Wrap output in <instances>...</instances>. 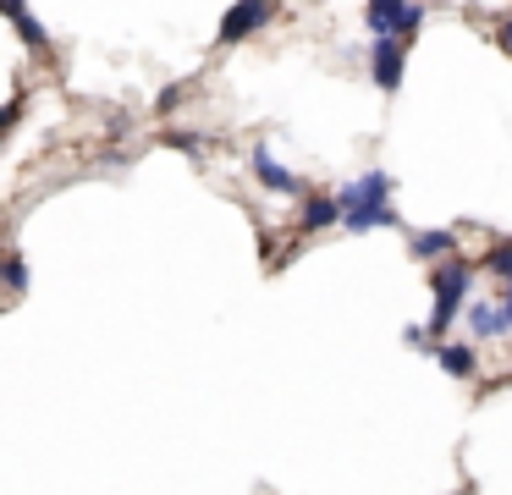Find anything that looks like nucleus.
Returning <instances> with one entry per match:
<instances>
[{
	"mask_svg": "<svg viewBox=\"0 0 512 495\" xmlns=\"http://www.w3.org/2000/svg\"><path fill=\"white\" fill-rule=\"evenodd\" d=\"M391 171H364L358 182L342 187V226L347 231H380V226H397V209H391Z\"/></svg>",
	"mask_w": 512,
	"mask_h": 495,
	"instance_id": "nucleus-1",
	"label": "nucleus"
},
{
	"mask_svg": "<svg viewBox=\"0 0 512 495\" xmlns=\"http://www.w3.org/2000/svg\"><path fill=\"white\" fill-rule=\"evenodd\" d=\"M468 286H474V264L468 259H441L430 275V292H435V308H430V336H446L452 330V319L468 308Z\"/></svg>",
	"mask_w": 512,
	"mask_h": 495,
	"instance_id": "nucleus-2",
	"label": "nucleus"
},
{
	"mask_svg": "<svg viewBox=\"0 0 512 495\" xmlns=\"http://www.w3.org/2000/svg\"><path fill=\"white\" fill-rule=\"evenodd\" d=\"M364 22H369V33H391V39H408V33L424 22V11L413 6V0H369V6H364Z\"/></svg>",
	"mask_w": 512,
	"mask_h": 495,
	"instance_id": "nucleus-3",
	"label": "nucleus"
},
{
	"mask_svg": "<svg viewBox=\"0 0 512 495\" xmlns=\"http://www.w3.org/2000/svg\"><path fill=\"white\" fill-rule=\"evenodd\" d=\"M270 11H276V0H237V6L221 17V33H215V39H221V44H243L248 33H259L270 22Z\"/></svg>",
	"mask_w": 512,
	"mask_h": 495,
	"instance_id": "nucleus-4",
	"label": "nucleus"
},
{
	"mask_svg": "<svg viewBox=\"0 0 512 495\" xmlns=\"http://www.w3.org/2000/svg\"><path fill=\"white\" fill-rule=\"evenodd\" d=\"M369 77H375L386 94H397L402 83V44L391 33H375V50H369Z\"/></svg>",
	"mask_w": 512,
	"mask_h": 495,
	"instance_id": "nucleus-5",
	"label": "nucleus"
},
{
	"mask_svg": "<svg viewBox=\"0 0 512 495\" xmlns=\"http://www.w3.org/2000/svg\"><path fill=\"white\" fill-rule=\"evenodd\" d=\"M408 253L419 264H441V259H452V253H457V231L452 226H424V231H413V237H408Z\"/></svg>",
	"mask_w": 512,
	"mask_h": 495,
	"instance_id": "nucleus-6",
	"label": "nucleus"
},
{
	"mask_svg": "<svg viewBox=\"0 0 512 495\" xmlns=\"http://www.w3.org/2000/svg\"><path fill=\"white\" fill-rule=\"evenodd\" d=\"M468 330H474V341H496L501 330H512L507 325V303H485V297H468Z\"/></svg>",
	"mask_w": 512,
	"mask_h": 495,
	"instance_id": "nucleus-7",
	"label": "nucleus"
},
{
	"mask_svg": "<svg viewBox=\"0 0 512 495\" xmlns=\"http://www.w3.org/2000/svg\"><path fill=\"white\" fill-rule=\"evenodd\" d=\"M248 165H254V182H259V187H270V193H287V198H292V193H303V182H298V176H292L270 149H254V160H248Z\"/></svg>",
	"mask_w": 512,
	"mask_h": 495,
	"instance_id": "nucleus-8",
	"label": "nucleus"
},
{
	"mask_svg": "<svg viewBox=\"0 0 512 495\" xmlns=\"http://www.w3.org/2000/svg\"><path fill=\"white\" fill-rule=\"evenodd\" d=\"M342 198H325V193H309L303 198V209H298V226L303 231H325V226H342Z\"/></svg>",
	"mask_w": 512,
	"mask_h": 495,
	"instance_id": "nucleus-9",
	"label": "nucleus"
},
{
	"mask_svg": "<svg viewBox=\"0 0 512 495\" xmlns=\"http://www.w3.org/2000/svg\"><path fill=\"white\" fill-rule=\"evenodd\" d=\"M435 363H441L452 380H474L479 352H474V341H441V347H435Z\"/></svg>",
	"mask_w": 512,
	"mask_h": 495,
	"instance_id": "nucleus-10",
	"label": "nucleus"
},
{
	"mask_svg": "<svg viewBox=\"0 0 512 495\" xmlns=\"http://www.w3.org/2000/svg\"><path fill=\"white\" fill-rule=\"evenodd\" d=\"M6 17L17 22V33H23V44H34V50H39V44H50L45 22H34V17H28V0H6Z\"/></svg>",
	"mask_w": 512,
	"mask_h": 495,
	"instance_id": "nucleus-11",
	"label": "nucleus"
},
{
	"mask_svg": "<svg viewBox=\"0 0 512 495\" xmlns=\"http://www.w3.org/2000/svg\"><path fill=\"white\" fill-rule=\"evenodd\" d=\"M485 270H490V275H501V281L512 286V242H496V248L485 253Z\"/></svg>",
	"mask_w": 512,
	"mask_h": 495,
	"instance_id": "nucleus-12",
	"label": "nucleus"
},
{
	"mask_svg": "<svg viewBox=\"0 0 512 495\" xmlns=\"http://www.w3.org/2000/svg\"><path fill=\"white\" fill-rule=\"evenodd\" d=\"M6 286H12L17 297L28 292V264H23V253H6Z\"/></svg>",
	"mask_w": 512,
	"mask_h": 495,
	"instance_id": "nucleus-13",
	"label": "nucleus"
},
{
	"mask_svg": "<svg viewBox=\"0 0 512 495\" xmlns=\"http://www.w3.org/2000/svg\"><path fill=\"white\" fill-rule=\"evenodd\" d=\"M496 44L512 55V17H501V22H496Z\"/></svg>",
	"mask_w": 512,
	"mask_h": 495,
	"instance_id": "nucleus-14",
	"label": "nucleus"
},
{
	"mask_svg": "<svg viewBox=\"0 0 512 495\" xmlns=\"http://www.w3.org/2000/svg\"><path fill=\"white\" fill-rule=\"evenodd\" d=\"M501 303H507V325H512V286H507V297H501Z\"/></svg>",
	"mask_w": 512,
	"mask_h": 495,
	"instance_id": "nucleus-15",
	"label": "nucleus"
}]
</instances>
